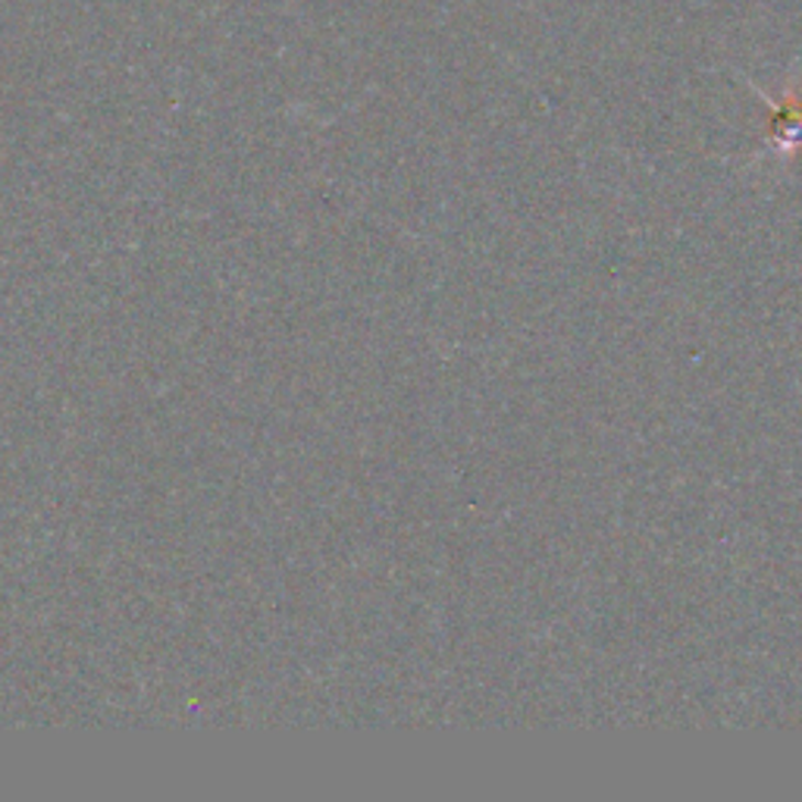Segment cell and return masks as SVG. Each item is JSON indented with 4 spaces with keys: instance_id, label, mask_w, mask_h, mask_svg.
<instances>
[{
    "instance_id": "6da1fadb",
    "label": "cell",
    "mask_w": 802,
    "mask_h": 802,
    "mask_svg": "<svg viewBox=\"0 0 802 802\" xmlns=\"http://www.w3.org/2000/svg\"><path fill=\"white\" fill-rule=\"evenodd\" d=\"M774 135L783 147H793L802 142V107L787 88V98L781 107H774Z\"/></svg>"
}]
</instances>
